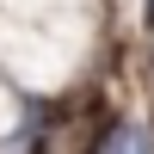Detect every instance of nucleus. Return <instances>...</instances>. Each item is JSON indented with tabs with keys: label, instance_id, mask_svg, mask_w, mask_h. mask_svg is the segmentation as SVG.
Listing matches in <instances>:
<instances>
[{
	"label": "nucleus",
	"instance_id": "1",
	"mask_svg": "<svg viewBox=\"0 0 154 154\" xmlns=\"http://www.w3.org/2000/svg\"><path fill=\"white\" fill-rule=\"evenodd\" d=\"M130 142H136V136H117V142H111V154H130Z\"/></svg>",
	"mask_w": 154,
	"mask_h": 154
}]
</instances>
